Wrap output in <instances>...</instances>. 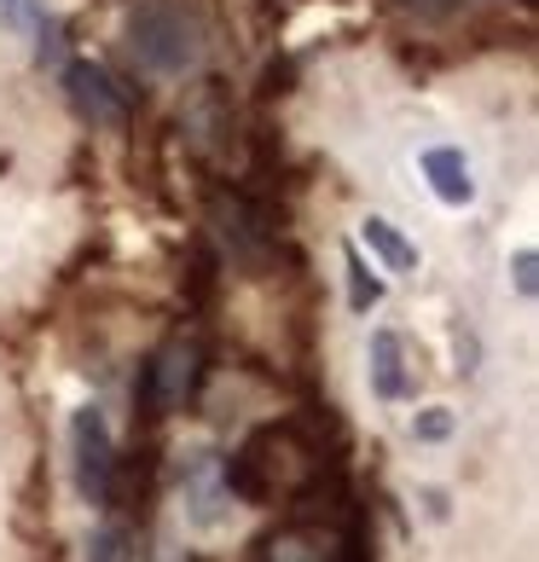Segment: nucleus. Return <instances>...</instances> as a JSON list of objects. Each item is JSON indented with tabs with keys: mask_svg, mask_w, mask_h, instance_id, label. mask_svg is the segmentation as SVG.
<instances>
[{
	"mask_svg": "<svg viewBox=\"0 0 539 562\" xmlns=\"http://www.w3.org/2000/svg\"><path fill=\"white\" fill-rule=\"evenodd\" d=\"M139 557V533L128 522H105L88 539V562H134Z\"/></svg>",
	"mask_w": 539,
	"mask_h": 562,
	"instance_id": "obj_9",
	"label": "nucleus"
},
{
	"mask_svg": "<svg viewBox=\"0 0 539 562\" xmlns=\"http://www.w3.org/2000/svg\"><path fill=\"white\" fill-rule=\"evenodd\" d=\"M267 562H325V551L314 546V539H307L302 528H290V533H273L267 539Z\"/></svg>",
	"mask_w": 539,
	"mask_h": 562,
	"instance_id": "obj_12",
	"label": "nucleus"
},
{
	"mask_svg": "<svg viewBox=\"0 0 539 562\" xmlns=\"http://www.w3.org/2000/svg\"><path fill=\"white\" fill-rule=\"evenodd\" d=\"M516 290H523V296L534 302V267H539V256H534V249H516Z\"/></svg>",
	"mask_w": 539,
	"mask_h": 562,
	"instance_id": "obj_16",
	"label": "nucleus"
},
{
	"mask_svg": "<svg viewBox=\"0 0 539 562\" xmlns=\"http://www.w3.org/2000/svg\"><path fill=\"white\" fill-rule=\"evenodd\" d=\"M210 215H215V233L226 244V256H233L244 273H261V267L273 261L279 226H273V210H267L261 198H250V192H215Z\"/></svg>",
	"mask_w": 539,
	"mask_h": 562,
	"instance_id": "obj_2",
	"label": "nucleus"
},
{
	"mask_svg": "<svg viewBox=\"0 0 539 562\" xmlns=\"http://www.w3.org/2000/svg\"><path fill=\"white\" fill-rule=\"evenodd\" d=\"M290 81H296V65H290V58H273V65H267V76H261V99L290 93Z\"/></svg>",
	"mask_w": 539,
	"mask_h": 562,
	"instance_id": "obj_15",
	"label": "nucleus"
},
{
	"mask_svg": "<svg viewBox=\"0 0 539 562\" xmlns=\"http://www.w3.org/2000/svg\"><path fill=\"white\" fill-rule=\"evenodd\" d=\"M447 435H452V412H447V406H429V412H418V418H412V441L441 447Z\"/></svg>",
	"mask_w": 539,
	"mask_h": 562,
	"instance_id": "obj_14",
	"label": "nucleus"
},
{
	"mask_svg": "<svg viewBox=\"0 0 539 562\" xmlns=\"http://www.w3.org/2000/svg\"><path fill=\"white\" fill-rule=\"evenodd\" d=\"M180 498H186V522L192 528H221L226 522V505H233V493L221 482V458L215 452H192L186 458V475H180Z\"/></svg>",
	"mask_w": 539,
	"mask_h": 562,
	"instance_id": "obj_5",
	"label": "nucleus"
},
{
	"mask_svg": "<svg viewBox=\"0 0 539 562\" xmlns=\"http://www.w3.org/2000/svg\"><path fill=\"white\" fill-rule=\"evenodd\" d=\"M371 394L378 401H406L412 394V360H406V337L401 330H371Z\"/></svg>",
	"mask_w": 539,
	"mask_h": 562,
	"instance_id": "obj_6",
	"label": "nucleus"
},
{
	"mask_svg": "<svg viewBox=\"0 0 539 562\" xmlns=\"http://www.w3.org/2000/svg\"><path fill=\"white\" fill-rule=\"evenodd\" d=\"M65 99L70 111L88 122V128H111L122 134L128 128V88H116V76L105 65H93V58H76V65H65Z\"/></svg>",
	"mask_w": 539,
	"mask_h": 562,
	"instance_id": "obj_4",
	"label": "nucleus"
},
{
	"mask_svg": "<svg viewBox=\"0 0 539 562\" xmlns=\"http://www.w3.org/2000/svg\"><path fill=\"white\" fill-rule=\"evenodd\" d=\"M523 7H528V12H534V7H539V0H523Z\"/></svg>",
	"mask_w": 539,
	"mask_h": 562,
	"instance_id": "obj_17",
	"label": "nucleus"
},
{
	"mask_svg": "<svg viewBox=\"0 0 539 562\" xmlns=\"http://www.w3.org/2000/svg\"><path fill=\"white\" fill-rule=\"evenodd\" d=\"M418 162H424L429 192L441 198L447 210H464V203H475V175H470V157L459 151V145H429Z\"/></svg>",
	"mask_w": 539,
	"mask_h": 562,
	"instance_id": "obj_7",
	"label": "nucleus"
},
{
	"mask_svg": "<svg viewBox=\"0 0 539 562\" xmlns=\"http://www.w3.org/2000/svg\"><path fill=\"white\" fill-rule=\"evenodd\" d=\"M330 562H371V533H366V516L360 510H348L343 539H337V551H330Z\"/></svg>",
	"mask_w": 539,
	"mask_h": 562,
	"instance_id": "obj_13",
	"label": "nucleus"
},
{
	"mask_svg": "<svg viewBox=\"0 0 539 562\" xmlns=\"http://www.w3.org/2000/svg\"><path fill=\"white\" fill-rule=\"evenodd\" d=\"M128 58L157 76V81H180L203 65V53H210V18H203L198 0H139L128 12Z\"/></svg>",
	"mask_w": 539,
	"mask_h": 562,
	"instance_id": "obj_1",
	"label": "nucleus"
},
{
	"mask_svg": "<svg viewBox=\"0 0 539 562\" xmlns=\"http://www.w3.org/2000/svg\"><path fill=\"white\" fill-rule=\"evenodd\" d=\"M348 307H355V314H371V307L383 302V279H371V267L360 261V249H348Z\"/></svg>",
	"mask_w": 539,
	"mask_h": 562,
	"instance_id": "obj_11",
	"label": "nucleus"
},
{
	"mask_svg": "<svg viewBox=\"0 0 539 562\" xmlns=\"http://www.w3.org/2000/svg\"><path fill=\"white\" fill-rule=\"evenodd\" d=\"M70 475H76V493L88 505L111 510V493H116V441H111V424L99 406H76L70 418Z\"/></svg>",
	"mask_w": 539,
	"mask_h": 562,
	"instance_id": "obj_3",
	"label": "nucleus"
},
{
	"mask_svg": "<svg viewBox=\"0 0 539 562\" xmlns=\"http://www.w3.org/2000/svg\"><path fill=\"white\" fill-rule=\"evenodd\" d=\"M360 233H366L371 256H378V261L389 267V273H418V244H406L395 221H383V215H366V221H360Z\"/></svg>",
	"mask_w": 539,
	"mask_h": 562,
	"instance_id": "obj_8",
	"label": "nucleus"
},
{
	"mask_svg": "<svg viewBox=\"0 0 539 562\" xmlns=\"http://www.w3.org/2000/svg\"><path fill=\"white\" fill-rule=\"evenodd\" d=\"M53 24V12H47V0H0V30H12V35H41Z\"/></svg>",
	"mask_w": 539,
	"mask_h": 562,
	"instance_id": "obj_10",
	"label": "nucleus"
}]
</instances>
